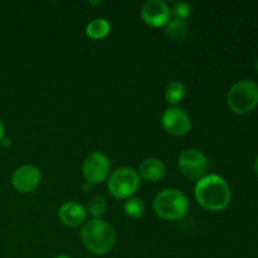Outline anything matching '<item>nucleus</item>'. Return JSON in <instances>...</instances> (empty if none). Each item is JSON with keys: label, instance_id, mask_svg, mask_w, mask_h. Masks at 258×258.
Returning a JSON list of instances; mask_svg holds the SVG:
<instances>
[{"label": "nucleus", "instance_id": "1", "mask_svg": "<svg viewBox=\"0 0 258 258\" xmlns=\"http://www.w3.org/2000/svg\"><path fill=\"white\" fill-rule=\"evenodd\" d=\"M194 196L199 206L209 212L223 211L229 206L232 198L228 183L217 174L199 179L194 188Z\"/></svg>", "mask_w": 258, "mask_h": 258}, {"label": "nucleus", "instance_id": "18", "mask_svg": "<svg viewBox=\"0 0 258 258\" xmlns=\"http://www.w3.org/2000/svg\"><path fill=\"white\" fill-rule=\"evenodd\" d=\"M170 13L174 19L186 20L191 14V7L185 2H176L170 8Z\"/></svg>", "mask_w": 258, "mask_h": 258}, {"label": "nucleus", "instance_id": "23", "mask_svg": "<svg viewBox=\"0 0 258 258\" xmlns=\"http://www.w3.org/2000/svg\"><path fill=\"white\" fill-rule=\"evenodd\" d=\"M54 258H72V257L66 256V254H60V256H57V257H54Z\"/></svg>", "mask_w": 258, "mask_h": 258}, {"label": "nucleus", "instance_id": "8", "mask_svg": "<svg viewBox=\"0 0 258 258\" xmlns=\"http://www.w3.org/2000/svg\"><path fill=\"white\" fill-rule=\"evenodd\" d=\"M161 126L171 136H184L191 130V118L186 111L170 106L161 115Z\"/></svg>", "mask_w": 258, "mask_h": 258}, {"label": "nucleus", "instance_id": "5", "mask_svg": "<svg viewBox=\"0 0 258 258\" xmlns=\"http://www.w3.org/2000/svg\"><path fill=\"white\" fill-rule=\"evenodd\" d=\"M141 178L138 171L133 168H120L110 174L107 181V189L111 196L118 201H127L133 198L139 190Z\"/></svg>", "mask_w": 258, "mask_h": 258}, {"label": "nucleus", "instance_id": "10", "mask_svg": "<svg viewBox=\"0 0 258 258\" xmlns=\"http://www.w3.org/2000/svg\"><path fill=\"white\" fill-rule=\"evenodd\" d=\"M42 174L34 165H22L12 175V185L19 193H32L40 184Z\"/></svg>", "mask_w": 258, "mask_h": 258}, {"label": "nucleus", "instance_id": "17", "mask_svg": "<svg viewBox=\"0 0 258 258\" xmlns=\"http://www.w3.org/2000/svg\"><path fill=\"white\" fill-rule=\"evenodd\" d=\"M123 212L131 219H139L145 213V204L140 198H128L123 204Z\"/></svg>", "mask_w": 258, "mask_h": 258}, {"label": "nucleus", "instance_id": "20", "mask_svg": "<svg viewBox=\"0 0 258 258\" xmlns=\"http://www.w3.org/2000/svg\"><path fill=\"white\" fill-rule=\"evenodd\" d=\"M91 188H92V184L87 183V181H83V184H82V190L83 191L91 190Z\"/></svg>", "mask_w": 258, "mask_h": 258}, {"label": "nucleus", "instance_id": "25", "mask_svg": "<svg viewBox=\"0 0 258 258\" xmlns=\"http://www.w3.org/2000/svg\"><path fill=\"white\" fill-rule=\"evenodd\" d=\"M256 71H257V73H258V59H257V62H256Z\"/></svg>", "mask_w": 258, "mask_h": 258}, {"label": "nucleus", "instance_id": "12", "mask_svg": "<svg viewBox=\"0 0 258 258\" xmlns=\"http://www.w3.org/2000/svg\"><path fill=\"white\" fill-rule=\"evenodd\" d=\"M138 173L140 178L155 183V181L161 180L165 176L166 166L160 159L148 158L141 161L140 165H139Z\"/></svg>", "mask_w": 258, "mask_h": 258}, {"label": "nucleus", "instance_id": "4", "mask_svg": "<svg viewBox=\"0 0 258 258\" xmlns=\"http://www.w3.org/2000/svg\"><path fill=\"white\" fill-rule=\"evenodd\" d=\"M227 105L236 115H247L258 107V85L252 80H241L227 92Z\"/></svg>", "mask_w": 258, "mask_h": 258}, {"label": "nucleus", "instance_id": "9", "mask_svg": "<svg viewBox=\"0 0 258 258\" xmlns=\"http://www.w3.org/2000/svg\"><path fill=\"white\" fill-rule=\"evenodd\" d=\"M141 19L151 28H161L171 18L170 8L163 0H149L141 7Z\"/></svg>", "mask_w": 258, "mask_h": 258}, {"label": "nucleus", "instance_id": "22", "mask_svg": "<svg viewBox=\"0 0 258 258\" xmlns=\"http://www.w3.org/2000/svg\"><path fill=\"white\" fill-rule=\"evenodd\" d=\"M253 169H254V173H256V175L258 176V155H257V158L254 159V163H253Z\"/></svg>", "mask_w": 258, "mask_h": 258}, {"label": "nucleus", "instance_id": "24", "mask_svg": "<svg viewBox=\"0 0 258 258\" xmlns=\"http://www.w3.org/2000/svg\"><path fill=\"white\" fill-rule=\"evenodd\" d=\"M90 3V4H92V5H100L101 4V2H88Z\"/></svg>", "mask_w": 258, "mask_h": 258}, {"label": "nucleus", "instance_id": "14", "mask_svg": "<svg viewBox=\"0 0 258 258\" xmlns=\"http://www.w3.org/2000/svg\"><path fill=\"white\" fill-rule=\"evenodd\" d=\"M164 96H165V100L169 105L176 106L185 97V86L180 81H171L166 85Z\"/></svg>", "mask_w": 258, "mask_h": 258}, {"label": "nucleus", "instance_id": "6", "mask_svg": "<svg viewBox=\"0 0 258 258\" xmlns=\"http://www.w3.org/2000/svg\"><path fill=\"white\" fill-rule=\"evenodd\" d=\"M208 159L203 151L189 148L181 151L178 158V168L180 173L190 180H199L208 170Z\"/></svg>", "mask_w": 258, "mask_h": 258}, {"label": "nucleus", "instance_id": "15", "mask_svg": "<svg viewBox=\"0 0 258 258\" xmlns=\"http://www.w3.org/2000/svg\"><path fill=\"white\" fill-rule=\"evenodd\" d=\"M86 211H87V214L92 217V219H102V217L107 212V202L101 196L91 197Z\"/></svg>", "mask_w": 258, "mask_h": 258}, {"label": "nucleus", "instance_id": "13", "mask_svg": "<svg viewBox=\"0 0 258 258\" xmlns=\"http://www.w3.org/2000/svg\"><path fill=\"white\" fill-rule=\"evenodd\" d=\"M111 32V24L103 18L91 20L86 27V34L93 40H100L107 37Z\"/></svg>", "mask_w": 258, "mask_h": 258}, {"label": "nucleus", "instance_id": "19", "mask_svg": "<svg viewBox=\"0 0 258 258\" xmlns=\"http://www.w3.org/2000/svg\"><path fill=\"white\" fill-rule=\"evenodd\" d=\"M5 138V127H4V123H3L2 118H0V143L3 141V139Z\"/></svg>", "mask_w": 258, "mask_h": 258}, {"label": "nucleus", "instance_id": "7", "mask_svg": "<svg viewBox=\"0 0 258 258\" xmlns=\"http://www.w3.org/2000/svg\"><path fill=\"white\" fill-rule=\"evenodd\" d=\"M110 171V160L102 151H93L83 161V178H85V181L92 184V185L107 180L111 174Z\"/></svg>", "mask_w": 258, "mask_h": 258}, {"label": "nucleus", "instance_id": "16", "mask_svg": "<svg viewBox=\"0 0 258 258\" xmlns=\"http://www.w3.org/2000/svg\"><path fill=\"white\" fill-rule=\"evenodd\" d=\"M166 35L174 40H181L188 34V24L185 20L170 19L166 24Z\"/></svg>", "mask_w": 258, "mask_h": 258}, {"label": "nucleus", "instance_id": "2", "mask_svg": "<svg viewBox=\"0 0 258 258\" xmlns=\"http://www.w3.org/2000/svg\"><path fill=\"white\" fill-rule=\"evenodd\" d=\"M82 243L91 253L105 256L112 251L116 242L113 227L103 219H88L81 228Z\"/></svg>", "mask_w": 258, "mask_h": 258}, {"label": "nucleus", "instance_id": "3", "mask_svg": "<svg viewBox=\"0 0 258 258\" xmlns=\"http://www.w3.org/2000/svg\"><path fill=\"white\" fill-rule=\"evenodd\" d=\"M153 208L164 221H179L188 214L189 201L179 189H164L154 199Z\"/></svg>", "mask_w": 258, "mask_h": 258}, {"label": "nucleus", "instance_id": "11", "mask_svg": "<svg viewBox=\"0 0 258 258\" xmlns=\"http://www.w3.org/2000/svg\"><path fill=\"white\" fill-rule=\"evenodd\" d=\"M87 211L82 204L77 202H67L62 204L58 211V218L70 228H77V227L83 226L87 221Z\"/></svg>", "mask_w": 258, "mask_h": 258}, {"label": "nucleus", "instance_id": "21", "mask_svg": "<svg viewBox=\"0 0 258 258\" xmlns=\"http://www.w3.org/2000/svg\"><path fill=\"white\" fill-rule=\"evenodd\" d=\"M0 144H2V145L4 146V148H9L10 144H12V143H10V139L4 138V139H3V141H2V143H0Z\"/></svg>", "mask_w": 258, "mask_h": 258}]
</instances>
